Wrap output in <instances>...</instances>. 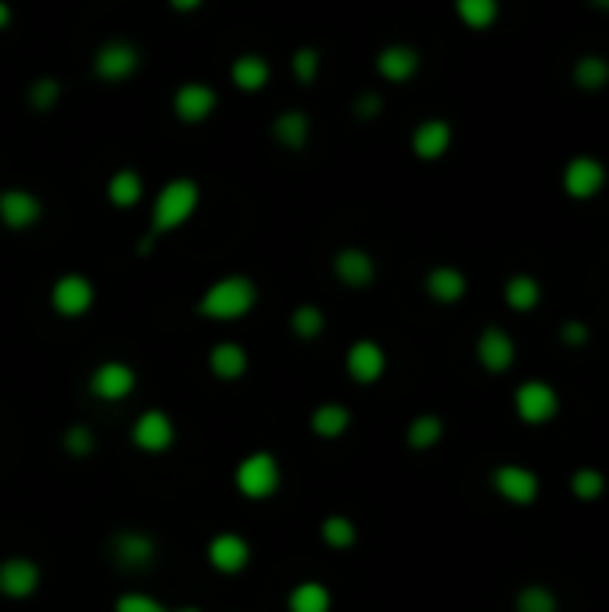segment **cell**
Instances as JSON below:
<instances>
[{"instance_id":"obj_24","label":"cell","mask_w":609,"mask_h":612,"mask_svg":"<svg viewBox=\"0 0 609 612\" xmlns=\"http://www.w3.org/2000/svg\"><path fill=\"white\" fill-rule=\"evenodd\" d=\"M287 612H334V591L323 580H301L287 595Z\"/></svg>"},{"instance_id":"obj_45","label":"cell","mask_w":609,"mask_h":612,"mask_svg":"<svg viewBox=\"0 0 609 612\" xmlns=\"http://www.w3.org/2000/svg\"><path fill=\"white\" fill-rule=\"evenodd\" d=\"M588 4H592L595 11H606V15H609V0H588Z\"/></svg>"},{"instance_id":"obj_15","label":"cell","mask_w":609,"mask_h":612,"mask_svg":"<svg viewBox=\"0 0 609 612\" xmlns=\"http://www.w3.org/2000/svg\"><path fill=\"white\" fill-rule=\"evenodd\" d=\"M219 108V94H215L208 83H183L172 97V111L176 119L194 126V122H205L212 119V111Z\"/></svg>"},{"instance_id":"obj_22","label":"cell","mask_w":609,"mask_h":612,"mask_svg":"<svg viewBox=\"0 0 609 612\" xmlns=\"http://www.w3.org/2000/svg\"><path fill=\"white\" fill-rule=\"evenodd\" d=\"M309 430L323 441H337L352 430V408L341 405V401H323V405L312 408L309 416Z\"/></svg>"},{"instance_id":"obj_32","label":"cell","mask_w":609,"mask_h":612,"mask_svg":"<svg viewBox=\"0 0 609 612\" xmlns=\"http://www.w3.org/2000/svg\"><path fill=\"white\" fill-rule=\"evenodd\" d=\"M513 612H559V595L549 584H524L513 598Z\"/></svg>"},{"instance_id":"obj_4","label":"cell","mask_w":609,"mask_h":612,"mask_svg":"<svg viewBox=\"0 0 609 612\" xmlns=\"http://www.w3.org/2000/svg\"><path fill=\"white\" fill-rule=\"evenodd\" d=\"M108 559L119 566L122 573H144L158 562V537L147 534V530L126 527L115 530L108 537Z\"/></svg>"},{"instance_id":"obj_35","label":"cell","mask_w":609,"mask_h":612,"mask_svg":"<svg viewBox=\"0 0 609 612\" xmlns=\"http://www.w3.org/2000/svg\"><path fill=\"white\" fill-rule=\"evenodd\" d=\"M291 330L298 333L301 340H316L319 333L326 330V315L319 305H298L291 312Z\"/></svg>"},{"instance_id":"obj_1","label":"cell","mask_w":609,"mask_h":612,"mask_svg":"<svg viewBox=\"0 0 609 612\" xmlns=\"http://www.w3.org/2000/svg\"><path fill=\"white\" fill-rule=\"evenodd\" d=\"M255 301H258V287L248 276H223V280H215L201 294L198 315L215 319V323H233V319H244L255 308Z\"/></svg>"},{"instance_id":"obj_19","label":"cell","mask_w":609,"mask_h":612,"mask_svg":"<svg viewBox=\"0 0 609 612\" xmlns=\"http://www.w3.org/2000/svg\"><path fill=\"white\" fill-rule=\"evenodd\" d=\"M427 294L438 305H455V301L466 298V290H470V280H466L463 269H455V265H434L427 272V280H423Z\"/></svg>"},{"instance_id":"obj_41","label":"cell","mask_w":609,"mask_h":612,"mask_svg":"<svg viewBox=\"0 0 609 612\" xmlns=\"http://www.w3.org/2000/svg\"><path fill=\"white\" fill-rule=\"evenodd\" d=\"M380 108H384V101H380L377 94H366L355 101V115H359V119H373V115H380Z\"/></svg>"},{"instance_id":"obj_37","label":"cell","mask_w":609,"mask_h":612,"mask_svg":"<svg viewBox=\"0 0 609 612\" xmlns=\"http://www.w3.org/2000/svg\"><path fill=\"white\" fill-rule=\"evenodd\" d=\"M112 612H169V605H162L158 598L144 595V591H126L115 598Z\"/></svg>"},{"instance_id":"obj_5","label":"cell","mask_w":609,"mask_h":612,"mask_svg":"<svg viewBox=\"0 0 609 612\" xmlns=\"http://www.w3.org/2000/svg\"><path fill=\"white\" fill-rule=\"evenodd\" d=\"M563 398L549 380H524L513 391V412L527 426H549L556 423Z\"/></svg>"},{"instance_id":"obj_12","label":"cell","mask_w":609,"mask_h":612,"mask_svg":"<svg viewBox=\"0 0 609 612\" xmlns=\"http://www.w3.org/2000/svg\"><path fill=\"white\" fill-rule=\"evenodd\" d=\"M137 391V369L129 362H119V358H108L101 366L90 373V394L97 401H126L129 394Z\"/></svg>"},{"instance_id":"obj_36","label":"cell","mask_w":609,"mask_h":612,"mask_svg":"<svg viewBox=\"0 0 609 612\" xmlns=\"http://www.w3.org/2000/svg\"><path fill=\"white\" fill-rule=\"evenodd\" d=\"M61 448L69 451L72 459H90V455L97 451V434L90 430V426L76 423V426H69V430H65V437H61Z\"/></svg>"},{"instance_id":"obj_40","label":"cell","mask_w":609,"mask_h":612,"mask_svg":"<svg viewBox=\"0 0 609 612\" xmlns=\"http://www.w3.org/2000/svg\"><path fill=\"white\" fill-rule=\"evenodd\" d=\"M559 340H563L567 348H584V344L592 340V326L581 323V319H567V323L559 326Z\"/></svg>"},{"instance_id":"obj_39","label":"cell","mask_w":609,"mask_h":612,"mask_svg":"<svg viewBox=\"0 0 609 612\" xmlns=\"http://www.w3.org/2000/svg\"><path fill=\"white\" fill-rule=\"evenodd\" d=\"M291 65H294V76H298L301 83H312V79L319 76V51L316 47H301V51L291 58Z\"/></svg>"},{"instance_id":"obj_14","label":"cell","mask_w":609,"mask_h":612,"mask_svg":"<svg viewBox=\"0 0 609 612\" xmlns=\"http://www.w3.org/2000/svg\"><path fill=\"white\" fill-rule=\"evenodd\" d=\"M344 369H348V376H352L355 383L369 387V383L384 380L387 351L380 348L377 340H355L352 348H348V355H344Z\"/></svg>"},{"instance_id":"obj_26","label":"cell","mask_w":609,"mask_h":612,"mask_svg":"<svg viewBox=\"0 0 609 612\" xmlns=\"http://www.w3.org/2000/svg\"><path fill=\"white\" fill-rule=\"evenodd\" d=\"M502 298H506V305L513 312L527 315L541 305V283L534 280L531 272H513L506 280V287H502Z\"/></svg>"},{"instance_id":"obj_16","label":"cell","mask_w":609,"mask_h":612,"mask_svg":"<svg viewBox=\"0 0 609 612\" xmlns=\"http://www.w3.org/2000/svg\"><path fill=\"white\" fill-rule=\"evenodd\" d=\"M40 215H43V204L33 190L11 187L0 194V222H4L8 230H15V233L29 230L33 222H40Z\"/></svg>"},{"instance_id":"obj_3","label":"cell","mask_w":609,"mask_h":612,"mask_svg":"<svg viewBox=\"0 0 609 612\" xmlns=\"http://www.w3.org/2000/svg\"><path fill=\"white\" fill-rule=\"evenodd\" d=\"M201 190L194 179H169L155 197V219H151V230L155 233H169L180 230L190 215L198 212Z\"/></svg>"},{"instance_id":"obj_27","label":"cell","mask_w":609,"mask_h":612,"mask_svg":"<svg viewBox=\"0 0 609 612\" xmlns=\"http://www.w3.org/2000/svg\"><path fill=\"white\" fill-rule=\"evenodd\" d=\"M570 76H574V86L584 90V94H599L609 86V61L602 54H581L570 68Z\"/></svg>"},{"instance_id":"obj_20","label":"cell","mask_w":609,"mask_h":612,"mask_svg":"<svg viewBox=\"0 0 609 612\" xmlns=\"http://www.w3.org/2000/svg\"><path fill=\"white\" fill-rule=\"evenodd\" d=\"M334 272L344 287H355V290L369 287V283L377 280V265H373V258L362 247H344V251H337Z\"/></svg>"},{"instance_id":"obj_23","label":"cell","mask_w":609,"mask_h":612,"mask_svg":"<svg viewBox=\"0 0 609 612\" xmlns=\"http://www.w3.org/2000/svg\"><path fill=\"white\" fill-rule=\"evenodd\" d=\"M208 369H212L215 380H223V383L241 380V376L248 373V351H244L237 340H223V344H215V348L208 351Z\"/></svg>"},{"instance_id":"obj_11","label":"cell","mask_w":609,"mask_h":612,"mask_svg":"<svg viewBox=\"0 0 609 612\" xmlns=\"http://www.w3.org/2000/svg\"><path fill=\"white\" fill-rule=\"evenodd\" d=\"M473 355H477V366L484 369V373L491 376H502L513 369L516 362V340L509 330H502V326H484L481 337H477V344H473Z\"/></svg>"},{"instance_id":"obj_28","label":"cell","mask_w":609,"mask_h":612,"mask_svg":"<svg viewBox=\"0 0 609 612\" xmlns=\"http://www.w3.org/2000/svg\"><path fill=\"white\" fill-rule=\"evenodd\" d=\"M455 15L466 29L473 33H484L498 22L502 15V0H455Z\"/></svg>"},{"instance_id":"obj_18","label":"cell","mask_w":609,"mask_h":612,"mask_svg":"<svg viewBox=\"0 0 609 612\" xmlns=\"http://www.w3.org/2000/svg\"><path fill=\"white\" fill-rule=\"evenodd\" d=\"M452 126L445 119H427L412 129V154L423 158V162H438L445 158L448 147H452Z\"/></svg>"},{"instance_id":"obj_31","label":"cell","mask_w":609,"mask_h":612,"mask_svg":"<svg viewBox=\"0 0 609 612\" xmlns=\"http://www.w3.org/2000/svg\"><path fill=\"white\" fill-rule=\"evenodd\" d=\"M606 491H609V480L599 466H577L570 473V494H574L577 502H599Z\"/></svg>"},{"instance_id":"obj_42","label":"cell","mask_w":609,"mask_h":612,"mask_svg":"<svg viewBox=\"0 0 609 612\" xmlns=\"http://www.w3.org/2000/svg\"><path fill=\"white\" fill-rule=\"evenodd\" d=\"M172 8L176 11H194V8H201V0H169Z\"/></svg>"},{"instance_id":"obj_9","label":"cell","mask_w":609,"mask_h":612,"mask_svg":"<svg viewBox=\"0 0 609 612\" xmlns=\"http://www.w3.org/2000/svg\"><path fill=\"white\" fill-rule=\"evenodd\" d=\"M43 584V570L40 562L29 559V555H8L0 559V598L8 602H26L40 591Z\"/></svg>"},{"instance_id":"obj_2","label":"cell","mask_w":609,"mask_h":612,"mask_svg":"<svg viewBox=\"0 0 609 612\" xmlns=\"http://www.w3.org/2000/svg\"><path fill=\"white\" fill-rule=\"evenodd\" d=\"M233 484H237V491L244 494V498H251V502H266V498H273L276 491H280V484H284V466H280V459H276L273 451H251V455H244L241 462H237V469H233Z\"/></svg>"},{"instance_id":"obj_34","label":"cell","mask_w":609,"mask_h":612,"mask_svg":"<svg viewBox=\"0 0 609 612\" xmlns=\"http://www.w3.org/2000/svg\"><path fill=\"white\" fill-rule=\"evenodd\" d=\"M273 133L284 147L301 151V147H305V140H309V115H305V111H284V115L276 119Z\"/></svg>"},{"instance_id":"obj_25","label":"cell","mask_w":609,"mask_h":612,"mask_svg":"<svg viewBox=\"0 0 609 612\" xmlns=\"http://www.w3.org/2000/svg\"><path fill=\"white\" fill-rule=\"evenodd\" d=\"M441 441H445V419L438 412H420L405 426V444L412 451H434Z\"/></svg>"},{"instance_id":"obj_44","label":"cell","mask_w":609,"mask_h":612,"mask_svg":"<svg viewBox=\"0 0 609 612\" xmlns=\"http://www.w3.org/2000/svg\"><path fill=\"white\" fill-rule=\"evenodd\" d=\"M169 612H205L201 605H176V609H169Z\"/></svg>"},{"instance_id":"obj_10","label":"cell","mask_w":609,"mask_h":612,"mask_svg":"<svg viewBox=\"0 0 609 612\" xmlns=\"http://www.w3.org/2000/svg\"><path fill=\"white\" fill-rule=\"evenodd\" d=\"M208 555V566L215 573H223V577H237L251 566V541L244 534H233V530H223V534H212L205 548Z\"/></svg>"},{"instance_id":"obj_7","label":"cell","mask_w":609,"mask_h":612,"mask_svg":"<svg viewBox=\"0 0 609 612\" xmlns=\"http://www.w3.org/2000/svg\"><path fill=\"white\" fill-rule=\"evenodd\" d=\"M129 441L144 455H165L176 444V423L165 408H144L129 426Z\"/></svg>"},{"instance_id":"obj_30","label":"cell","mask_w":609,"mask_h":612,"mask_svg":"<svg viewBox=\"0 0 609 612\" xmlns=\"http://www.w3.org/2000/svg\"><path fill=\"white\" fill-rule=\"evenodd\" d=\"M319 537H323L326 548H334V552H348V548H355V541H359V527H355L352 516L330 512V516L319 523Z\"/></svg>"},{"instance_id":"obj_6","label":"cell","mask_w":609,"mask_h":612,"mask_svg":"<svg viewBox=\"0 0 609 612\" xmlns=\"http://www.w3.org/2000/svg\"><path fill=\"white\" fill-rule=\"evenodd\" d=\"M491 491L506 505L531 509L541 498V476L531 466H524V462H502V466L491 469Z\"/></svg>"},{"instance_id":"obj_38","label":"cell","mask_w":609,"mask_h":612,"mask_svg":"<svg viewBox=\"0 0 609 612\" xmlns=\"http://www.w3.org/2000/svg\"><path fill=\"white\" fill-rule=\"evenodd\" d=\"M58 97H61V83H58V79H51V76L36 79V83L29 86V104H33V108H40V111L54 108V101H58Z\"/></svg>"},{"instance_id":"obj_29","label":"cell","mask_w":609,"mask_h":612,"mask_svg":"<svg viewBox=\"0 0 609 612\" xmlns=\"http://www.w3.org/2000/svg\"><path fill=\"white\" fill-rule=\"evenodd\" d=\"M230 76L244 94H258L269 83V61L262 54H241V58L233 61Z\"/></svg>"},{"instance_id":"obj_17","label":"cell","mask_w":609,"mask_h":612,"mask_svg":"<svg viewBox=\"0 0 609 612\" xmlns=\"http://www.w3.org/2000/svg\"><path fill=\"white\" fill-rule=\"evenodd\" d=\"M137 65H140L137 47L126 40H108L94 58L97 76L108 79V83H122V79H129L133 72H137Z\"/></svg>"},{"instance_id":"obj_43","label":"cell","mask_w":609,"mask_h":612,"mask_svg":"<svg viewBox=\"0 0 609 612\" xmlns=\"http://www.w3.org/2000/svg\"><path fill=\"white\" fill-rule=\"evenodd\" d=\"M11 26V8H8V0H0V29H8Z\"/></svg>"},{"instance_id":"obj_21","label":"cell","mask_w":609,"mask_h":612,"mask_svg":"<svg viewBox=\"0 0 609 612\" xmlns=\"http://www.w3.org/2000/svg\"><path fill=\"white\" fill-rule=\"evenodd\" d=\"M377 72L387 83H405V79H412L420 72V54L409 43H391V47H384L377 54Z\"/></svg>"},{"instance_id":"obj_13","label":"cell","mask_w":609,"mask_h":612,"mask_svg":"<svg viewBox=\"0 0 609 612\" xmlns=\"http://www.w3.org/2000/svg\"><path fill=\"white\" fill-rule=\"evenodd\" d=\"M94 298H97L94 283L86 280V276H79V272H65L51 287V308L61 319H79V315H86L94 308Z\"/></svg>"},{"instance_id":"obj_33","label":"cell","mask_w":609,"mask_h":612,"mask_svg":"<svg viewBox=\"0 0 609 612\" xmlns=\"http://www.w3.org/2000/svg\"><path fill=\"white\" fill-rule=\"evenodd\" d=\"M140 197H144V183L133 169H119L108 179V201L115 208H133V204H140Z\"/></svg>"},{"instance_id":"obj_8","label":"cell","mask_w":609,"mask_h":612,"mask_svg":"<svg viewBox=\"0 0 609 612\" xmlns=\"http://www.w3.org/2000/svg\"><path fill=\"white\" fill-rule=\"evenodd\" d=\"M606 176L609 172L599 158H592V154H574V158L563 165L559 183H563V194H567L570 201H592V197H599L602 187H606Z\"/></svg>"}]
</instances>
